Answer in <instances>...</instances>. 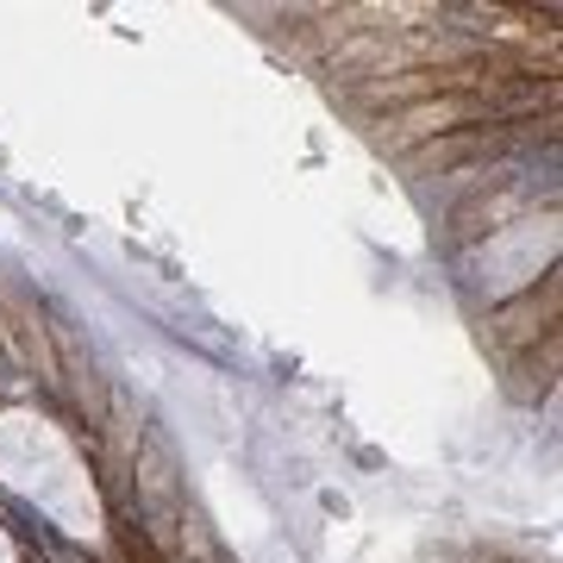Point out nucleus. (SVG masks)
<instances>
[{"mask_svg": "<svg viewBox=\"0 0 563 563\" xmlns=\"http://www.w3.org/2000/svg\"><path fill=\"white\" fill-rule=\"evenodd\" d=\"M132 520L151 544H157V558H176V520H181V501H188V483H181L176 470V451L163 432H144L139 451H132Z\"/></svg>", "mask_w": 563, "mask_h": 563, "instance_id": "1", "label": "nucleus"}, {"mask_svg": "<svg viewBox=\"0 0 563 563\" xmlns=\"http://www.w3.org/2000/svg\"><path fill=\"white\" fill-rule=\"evenodd\" d=\"M558 301H563V282L558 269L544 276V288H520L514 301L488 307L483 320V339L495 357H526V351H539V339H558Z\"/></svg>", "mask_w": 563, "mask_h": 563, "instance_id": "2", "label": "nucleus"}, {"mask_svg": "<svg viewBox=\"0 0 563 563\" xmlns=\"http://www.w3.org/2000/svg\"><path fill=\"white\" fill-rule=\"evenodd\" d=\"M51 344H57V395H69L81 420V439H101L113 426V383L101 376L95 351L69 332V320H51Z\"/></svg>", "mask_w": 563, "mask_h": 563, "instance_id": "3", "label": "nucleus"}, {"mask_svg": "<svg viewBox=\"0 0 563 563\" xmlns=\"http://www.w3.org/2000/svg\"><path fill=\"white\" fill-rule=\"evenodd\" d=\"M32 563H44V558H32Z\"/></svg>", "mask_w": 563, "mask_h": 563, "instance_id": "4", "label": "nucleus"}]
</instances>
